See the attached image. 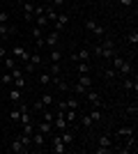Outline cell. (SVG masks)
<instances>
[{
  "mask_svg": "<svg viewBox=\"0 0 138 154\" xmlns=\"http://www.w3.org/2000/svg\"><path fill=\"white\" fill-rule=\"evenodd\" d=\"M136 149H138V140H136V134H133V136H127L124 147H115V152H120V154H129V152H136Z\"/></svg>",
  "mask_w": 138,
  "mask_h": 154,
  "instance_id": "6da1fadb",
  "label": "cell"
},
{
  "mask_svg": "<svg viewBox=\"0 0 138 154\" xmlns=\"http://www.w3.org/2000/svg\"><path fill=\"white\" fill-rule=\"evenodd\" d=\"M60 37H62V32L51 30L48 35H44V46H48V48H55V46L60 44Z\"/></svg>",
  "mask_w": 138,
  "mask_h": 154,
  "instance_id": "7a4b0ae2",
  "label": "cell"
},
{
  "mask_svg": "<svg viewBox=\"0 0 138 154\" xmlns=\"http://www.w3.org/2000/svg\"><path fill=\"white\" fill-rule=\"evenodd\" d=\"M67 149H69V147H67L65 143H62L60 134H58V136H53V140H51V152H53V154H65Z\"/></svg>",
  "mask_w": 138,
  "mask_h": 154,
  "instance_id": "3957f363",
  "label": "cell"
},
{
  "mask_svg": "<svg viewBox=\"0 0 138 154\" xmlns=\"http://www.w3.org/2000/svg\"><path fill=\"white\" fill-rule=\"evenodd\" d=\"M67 26H69V14H58V19L53 21V30L62 32Z\"/></svg>",
  "mask_w": 138,
  "mask_h": 154,
  "instance_id": "277c9868",
  "label": "cell"
},
{
  "mask_svg": "<svg viewBox=\"0 0 138 154\" xmlns=\"http://www.w3.org/2000/svg\"><path fill=\"white\" fill-rule=\"evenodd\" d=\"M7 149H9L12 154H26L30 147H26V145H23V143H21L19 138H14V140L9 143V147H7Z\"/></svg>",
  "mask_w": 138,
  "mask_h": 154,
  "instance_id": "5b68a950",
  "label": "cell"
},
{
  "mask_svg": "<svg viewBox=\"0 0 138 154\" xmlns=\"http://www.w3.org/2000/svg\"><path fill=\"white\" fill-rule=\"evenodd\" d=\"M69 58H72L74 62H90L92 53H90V48H81L78 53H74V55H69Z\"/></svg>",
  "mask_w": 138,
  "mask_h": 154,
  "instance_id": "8992f818",
  "label": "cell"
},
{
  "mask_svg": "<svg viewBox=\"0 0 138 154\" xmlns=\"http://www.w3.org/2000/svg\"><path fill=\"white\" fill-rule=\"evenodd\" d=\"M7 99L12 103H21L23 101V90H19V88H9L7 90Z\"/></svg>",
  "mask_w": 138,
  "mask_h": 154,
  "instance_id": "52a82bcc",
  "label": "cell"
},
{
  "mask_svg": "<svg viewBox=\"0 0 138 154\" xmlns=\"http://www.w3.org/2000/svg\"><path fill=\"white\" fill-rule=\"evenodd\" d=\"M83 97H85L94 108H101V103H104V101H101V97H99L97 92H92V90H85V94H83Z\"/></svg>",
  "mask_w": 138,
  "mask_h": 154,
  "instance_id": "ba28073f",
  "label": "cell"
},
{
  "mask_svg": "<svg viewBox=\"0 0 138 154\" xmlns=\"http://www.w3.org/2000/svg\"><path fill=\"white\" fill-rule=\"evenodd\" d=\"M51 85H55L60 92H69V90H72V88H69V83H67L65 78H60V76H53V78H51Z\"/></svg>",
  "mask_w": 138,
  "mask_h": 154,
  "instance_id": "9c48e42d",
  "label": "cell"
},
{
  "mask_svg": "<svg viewBox=\"0 0 138 154\" xmlns=\"http://www.w3.org/2000/svg\"><path fill=\"white\" fill-rule=\"evenodd\" d=\"M122 88H124V90H129V92H136L138 90V81H136V76H133V74H131V76H124V81H122Z\"/></svg>",
  "mask_w": 138,
  "mask_h": 154,
  "instance_id": "30bf717a",
  "label": "cell"
},
{
  "mask_svg": "<svg viewBox=\"0 0 138 154\" xmlns=\"http://www.w3.org/2000/svg\"><path fill=\"white\" fill-rule=\"evenodd\" d=\"M35 129H37V131H41L44 136H48V134H53V122H46V120H39V122L35 124Z\"/></svg>",
  "mask_w": 138,
  "mask_h": 154,
  "instance_id": "8fae6325",
  "label": "cell"
},
{
  "mask_svg": "<svg viewBox=\"0 0 138 154\" xmlns=\"http://www.w3.org/2000/svg\"><path fill=\"white\" fill-rule=\"evenodd\" d=\"M97 145H99V147L115 149V147H113V136L111 134H101V136H99V140H97Z\"/></svg>",
  "mask_w": 138,
  "mask_h": 154,
  "instance_id": "7c38bea8",
  "label": "cell"
},
{
  "mask_svg": "<svg viewBox=\"0 0 138 154\" xmlns=\"http://www.w3.org/2000/svg\"><path fill=\"white\" fill-rule=\"evenodd\" d=\"M60 138H62V143H65L67 147H69V145H74V131H69V127L60 131Z\"/></svg>",
  "mask_w": 138,
  "mask_h": 154,
  "instance_id": "4fadbf2b",
  "label": "cell"
},
{
  "mask_svg": "<svg viewBox=\"0 0 138 154\" xmlns=\"http://www.w3.org/2000/svg\"><path fill=\"white\" fill-rule=\"evenodd\" d=\"M39 103L44 106V108H51V106H55V99H53L51 92H44V94L39 97Z\"/></svg>",
  "mask_w": 138,
  "mask_h": 154,
  "instance_id": "5bb4252c",
  "label": "cell"
},
{
  "mask_svg": "<svg viewBox=\"0 0 138 154\" xmlns=\"http://www.w3.org/2000/svg\"><path fill=\"white\" fill-rule=\"evenodd\" d=\"M32 145H37V147H44L46 145V136L41 131H37V129H35V134H32Z\"/></svg>",
  "mask_w": 138,
  "mask_h": 154,
  "instance_id": "9a60e30c",
  "label": "cell"
},
{
  "mask_svg": "<svg viewBox=\"0 0 138 154\" xmlns=\"http://www.w3.org/2000/svg\"><path fill=\"white\" fill-rule=\"evenodd\" d=\"M78 85H83L85 90H92V78L87 76V74H78V81H76Z\"/></svg>",
  "mask_w": 138,
  "mask_h": 154,
  "instance_id": "2e32d148",
  "label": "cell"
},
{
  "mask_svg": "<svg viewBox=\"0 0 138 154\" xmlns=\"http://www.w3.org/2000/svg\"><path fill=\"white\" fill-rule=\"evenodd\" d=\"M133 134H136V129H133V127H122V129H118V131H115V136H122V138L133 136Z\"/></svg>",
  "mask_w": 138,
  "mask_h": 154,
  "instance_id": "e0dca14e",
  "label": "cell"
},
{
  "mask_svg": "<svg viewBox=\"0 0 138 154\" xmlns=\"http://www.w3.org/2000/svg\"><path fill=\"white\" fill-rule=\"evenodd\" d=\"M16 32V28L7 26V23H0V37H7V35H14Z\"/></svg>",
  "mask_w": 138,
  "mask_h": 154,
  "instance_id": "ac0fdd59",
  "label": "cell"
},
{
  "mask_svg": "<svg viewBox=\"0 0 138 154\" xmlns=\"http://www.w3.org/2000/svg\"><path fill=\"white\" fill-rule=\"evenodd\" d=\"M21 9H23V14H35V2L23 0V2H21Z\"/></svg>",
  "mask_w": 138,
  "mask_h": 154,
  "instance_id": "d6986e66",
  "label": "cell"
},
{
  "mask_svg": "<svg viewBox=\"0 0 138 154\" xmlns=\"http://www.w3.org/2000/svg\"><path fill=\"white\" fill-rule=\"evenodd\" d=\"M87 115L92 117V122H101V120H104V113H101L99 108H92L90 113H87Z\"/></svg>",
  "mask_w": 138,
  "mask_h": 154,
  "instance_id": "ffe728a7",
  "label": "cell"
},
{
  "mask_svg": "<svg viewBox=\"0 0 138 154\" xmlns=\"http://www.w3.org/2000/svg\"><path fill=\"white\" fill-rule=\"evenodd\" d=\"M16 138H19V140L23 143L26 147H32V136H28V134H23V131H21V134L16 136Z\"/></svg>",
  "mask_w": 138,
  "mask_h": 154,
  "instance_id": "44dd1931",
  "label": "cell"
},
{
  "mask_svg": "<svg viewBox=\"0 0 138 154\" xmlns=\"http://www.w3.org/2000/svg\"><path fill=\"white\" fill-rule=\"evenodd\" d=\"M39 115H41V120H46V122H53V120H55V113H53V110H48V108L39 110Z\"/></svg>",
  "mask_w": 138,
  "mask_h": 154,
  "instance_id": "7402d4cb",
  "label": "cell"
},
{
  "mask_svg": "<svg viewBox=\"0 0 138 154\" xmlns=\"http://www.w3.org/2000/svg\"><path fill=\"white\" fill-rule=\"evenodd\" d=\"M2 64H5V69H9V71H12L14 67H19V64H16V60L9 58V55H5V58H2Z\"/></svg>",
  "mask_w": 138,
  "mask_h": 154,
  "instance_id": "603a6c76",
  "label": "cell"
},
{
  "mask_svg": "<svg viewBox=\"0 0 138 154\" xmlns=\"http://www.w3.org/2000/svg\"><path fill=\"white\" fill-rule=\"evenodd\" d=\"M67 108H69V110H81L78 99H76V97H69V99H67Z\"/></svg>",
  "mask_w": 138,
  "mask_h": 154,
  "instance_id": "cb8c5ba5",
  "label": "cell"
},
{
  "mask_svg": "<svg viewBox=\"0 0 138 154\" xmlns=\"http://www.w3.org/2000/svg\"><path fill=\"white\" fill-rule=\"evenodd\" d=\"M48 60H51V62H60V60H62V53H60L58 48H51V53H48Z\"/></svg>",
  "mask_w": 138,
  "mask_h": 154,
  "instance_id": "d4e9b609",
  "label": "cell"
},
{
  "mask_svg": "<svg viewBox=\"0 0 138 154\" xmlns=\"http://www.w3.org/2000/svg\"><path fill=\"white\" fill-rule=\"evenodd\" d=\"M9 120H12V122H19L21 120V106H16V108L9 110Z\"/></svg>",
  "mask_w": 138,
  "mask_h": 154,
  "instance_id": "484cf974",
  "label": "cell"
},
{
  "mask_svg": "<svg viewBox=\"0 0 138 154\" xmlns=\"http://www.w3.org/2000/svg\"><path fill=\"white\" fill-rule=\"evenodd\" d=\"M51 74H48V71H44V74H39V76H37V81H39L41 85H51Z\"/></svg>",
  "mask_w": 138,
  "mask_h": 154,
  "instance_id": "4316f807",
  "label": "cell"
},
{
  "mask_svg": "<svg viewBox=\"0 0 138 154\" xmlns=\"http://www.w3.org/2000/svg\"><path fill=\"white\" fill-rule=\"evenodd\" d=\"M81 127H83V129H90V127H92V117L87 115V113H83V115H81Z\"/></svg>",
  "mask_w": 138,
  "mask_h": 154,
  "instance_id": "83f0119b",
  "label": "cell"
},
{
  "mask_svg": "<svg viewBox=\"0 0 138 154\" xmlns=\"http://www.w3.org/2000/svg\"><path fill=\"white\" fill-rule=\"evenodd\" d=\"M48 74H51V76H60V62H51L48 64Z\"/></svg>",
  "mask_w": 138,
  "mask_h": 154,
  "instance_id": "f1b7e54d",
  "label": "cell"
},
{
  "mask_svg": "<svg viewBox=\"0 0 138 154\" xmlns=\"http://www.w3.org/2000/svg\"><path fill=\"white\" fill-rule=\"evenodd\" d=\"M30 35H32L35 39H44V28H39V26H35L32 30H30Z\"/></svg>",
  "mask_w": 138,
  "mask_h": 154,
  "instance_id": "f546056e",
  "label": "cell"
},
{
  "mask_svg": "<svg viewBox=\"0 0 138 154\" xmlns=\"http://www.w3.org/2000/svg\"><path fill=\"white\" fill-rule=\"evenodd\" d=\"M76 71L78 74H87L90 71V62H76Z\"/></svg>",
  "mask_w": 138,
  "mask_h": 154,
  "instance_id": "4dcf8cb0",
  "label": "cell"
},
{
  "mask_svg": "<svg viewBox=\"0 0 138 154\" xmlns=\"http://www.w3.org/2000/svg\"><path fill=\"white\" fill-rule=\"evenodd\" d=\"M127 42H129L131 46H136V44H138V30H131V32H129V35H127Z\"/></svg>",
  "mask_w": 138,
  "mask_h": 154,
  "instance_id": "1f68e13d",
  "label": "cell"
},
{
  "mask_svg": "<svg viewBox=\"0 0 138 154\" xmlns=\"http://www.w3.org/2000/svg\"><path fill=\"white\" fill-rule=\"evenodd\" d=\"M76 117H78V110H69V108L65 110V120H67V122H74Z\"/></svg>",
  "mask_w": 138,
  "mask_h": 154,
  "instance_id": "d6a6232c",
  "label": "cell"
},
{
  "mask_svg": "<svg viewBox=\"0 0 138 154\" xmlns=\"http://www.w3.org/2000/svg\"><path fill=\"white\" fill-rule=\"evenodd\" d=\"M30 62H32L35 67H39V64H44V58H41L39 53H32V55H30Z\"/></svg>",
  "mask_w": 138,
  "mask_h": 154,
  "instance_id": "836d02e7",
  "label": "cell"
},
{
  "mask_svg": "<svg viewBox=\"0 0 138 154\" xmlns=\"http://www.w3.org/2000/svg\"><path fill=\"white\" fill-rule=\"evenodd\" d=\"M104 78H108V81H115V78H118V71L113 69V67H111V69H104Z\"/></svg>",
  "mask_w": 138,
  "mask_h": 154,
  "instance_id": "e575fe53",
  "label": "cell"
},
{
  "mask_svg": "<svg viewBox=\"0 0 138 154\" xmlns=\"http://www.w3.org/2000/svg\"><path fill=\"white\" fill-rule=\"evenodd\" d=\"M113 55H115V51H113V48H106V46H101V58H106V60H111Z\"/></svg>",
  "mask_w": 138,
  "mask_h": 154,
  "instance_id": "d590c367",
  "label": "cell"
},
{
  "mask_svg": "<svg viewBox=\"0 0 138 154\" xmlns=\"http://www.w3.org/2000/svg\"><path fill=\"white\" fill-rule=\"evenodd\" d=\"M35 21H37V26H39V28H46V26H48V19H46L44 14H39V16H35Z\"/></svg>",
  "mask_w": 138,
  "mask_h": 154,
  "instance_id": "8d00e7d4",
  "label": "cell"
},
{
  "mask_svg": "<svg viewBox=\"0 0 138 154\" xmlns=\"http://www.w3.org/2000/svg\"><path fill=\"white\" fill-rule=\"evenodd\" d=\"M12 83H14V88H19V90H23V88H26V76H21V78H14Z\"/></svg>",
  "mask_w": 138,
  "mask_h": 154,
  "instance_id": "74e56055",
  "label": "cell"
},
{
  "mask_svg": "<svg viewBox=\"0 0 138 154\" xmlns=\"http://www.w3.org/2000/svg\"><path fill=\"white\" fill-rule=\"evenodd\" d=\"M35 69H37V67H35L30 60H28V62H23V71H26V74H35Z\"/></svg>",
  "mask_w": 138,
  "mask_h": 154,
  "instance_id": "f35d334b",
  "label": "cell"
},
{
  "mask_svg": "<svg viewBox=\"0 0 138 154\" xmlns=\"http://www.w3.org/2000/svg\"><path fill=\"white\" fill-rule=\"evenodd\" d=\"M12 81H14L12 74H5V76H0V83H2V85H12Z\"/></svg>",
  "mask_w": 138,
  "mask_h": 154,
  "instance_id": "ab89813d",
  "label": "cell"
},
{
  "mask_svg": "<svg viewBox=\"0 0 138 154\" xmlns=\"http://www.w3.org/2000/svg\"><path fill=\"white\" fill-rule=\"evenodd\" d=\"M115 149H108V147H99L97 145V154H113Z\"/></svg>",
  "mask_w": 138,
  "mask_h": 154,
  "instance_id": "60d3db41",
  "label": "cell"
},
{
  "mask_svg": "<svg viewBox=\"0 0 138 154\" xmlns=\"http://www.w3.org/2000/svg\"><path fill=\"white\" fill-rule=\"evenodd\" d=\"M65 2H67V0H51V7H55V9H58V7H62Z\"/></svg>",
  "mask_w": 138,
  "mask_h": 154,
  "instance_id": "b9f144b4",
  "label": "cell"
},
{
  "mask_svg": "<svg viewBox=\"0 0 138 154\" xmlns=\"http://www.w3.org/2000/svg\"><path fill=\"white\" fill-rule=\"evenodd\" d=\"M74 92H78V94H85V88H83V85H78V83H76V85H74Z\"/></svg>",
  "mask_w": 138,
  "mask_h": 154,
  "instance_id": "7bdbcfd3",
  "label": "cell"
},
{
  "mask_svg": "<svg viewBox=\"0 0 138 154\" xmlns=\"http://www.w3.org/2000/svg\"><path fill=\"white\" fill-rule=\"evenodd\" d=\"M118 2H120V5H122V7H131L133 2H136V0H118Z\"/></svg>",
  "mask_w": 138,
  "mask_h": 154,
  "instance_id": "ee69618b",
  "label": "cell"
},
{
  "mask_svg": "<svg viewBox=\"0 0 138 154\" xmlns=\"http://www.w3.org/2000/svg\"><path fill=\"white\" fill-rule=\"evenodd\" d=\"M7 21H9V14H7V12H0V23H7Z\"/></svg>",
  "mask_w": 138,
  "mask_h": 154,
  "instance_id": "f6af8a7d",
  "label": "cell"
},
{
  "mask_svg": "<svg viewBox=\"0 0 138 154\" xmlns=\"http://www.w3.org/2000/svg\"><path fill=\"white\" fill-rule=\"evenodd\" d=\"M23 21H28V23H30V21H35V14H23Z\"/></svg>",
  "mask_w": 138,
  "mask_h": 154,
  "instance_id": "bcb514c9",
  "label": "cell"
},
{
  "mask_svg": "<svg viewBox=\"0 0 138 154\" xmlns=\"http://www.w3.org/2000/svg\"><path fill=\"white\" fill-rule=\"evenodd\" d=\"M5 55H9V53H7V48H5V46H0V60L5 58Z\"/></svg>",
  "mask_w": 138,
  "mask_h": 154,
  "instance_id": "7dc6e473",
  "label": "cell"
},
{
  "mask_svg": "<svg viewBox=\"0 0 138 154\" xmlns=\"http://www.w3.org/2000/svg\"><path fill=\"white\" fill-rule=\"evenodd\" d=\"M14 2H19V5H21V2H23V0H14Z\"/></svg>",
  "mask_w": 138,
  "mask_h": 154,
  "instance_id": "c3c4849f",
  "label": "cell"
},
{
  "mask_svg": "<svg viewBox=\"0 0 138 154\" xmlns=\"http://www.w3.org/2000/svg\"><path fill=\"white\" fill-rule=\"evenodd\" d=\"M30 2H35V0H30Z\"/></svg>",
  "mask_w": 138,
  "mask_h": 154,
  "instance_id": "681fc988",
  "label": "cell"
}]
</instances>
